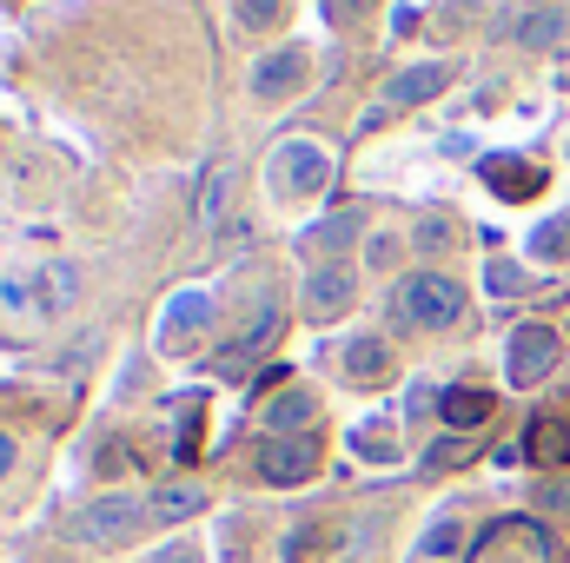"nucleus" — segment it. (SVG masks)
<instances>
[{
  "instance_id": "1",
  "label": "nucleus",
  "mask_w": 570,
  "mask_h": 563,
  "mask_svg": "<svg viewBox=\"0 0 570 563\" xmlns=\"http://www.w3.org/2000/svg\"><path fill=\"white\" fill-rule=\"evenodd\" d=\"M73 298H80V273H73L67 259H47V266H33V273H7V279H0V305H7L13 318H60Z\"/></svg>"
},
{
  "instance_id": "2",
  "label": "nucleus",
  "mask_w": 570,
  "mask_h": 563,
  "mask_svg": "<svg viewBox=\"0 0 570 563\" xmlns=\"http://www.w3.org/2000/svg\"><path fill=\"white\" fill-rule=\"evenodd\" d=\"M399 318L405 325H425V332H444V325H458L464 318V285L444 279V273H412V279L399 285Z\"/></svg>"
},
{
  "instance_id": "3",
  "label": "nucleus",
  "mask_w": 570,
  "mask_h": 563,
  "mask_svg": "<svg viewBox=\"0 0 570 563\" xmlns=\"http://www.w3.org/2000/svg\"><path fill=\"white\" fill-rule=\"evenodd\" d=\"M266 172H273V192H279V199H312V192H325V179H332V152L318 140H279Z\"/></svg>"
},
{
  "instance_id": "4",
  "label": "nucleus",
  "mask_w": 570,
  "mask_h": 563,
  "mask_svg": "<svg viewBox=\"0 0 570 563\" xmlns=\"http://www.w3.org/2000/svg\"><path fill=\"white\" fill-rule=\"evenodd\" d=\"M146 517H153V511H146L140 497L114 491V497H100V504H87V511L73 517V537H80V544H94V551H107V544H127Z\"/></svg>"
},
{
  "instance_id": "5",
  "label": "nucleus",
  "mask_w": 570,
  "mask_h": 563,
  "mask_svg": "<svg viewBox=\"0 0 570 563\" xmlns=\"http://www.w3.org/2000/svg\"><path fill=\"white\" fill-rule=\"evenodd\" d=\"M558 332L551 325H518L511 332V358H504V372H511V385L518 392H531V385H544L551 372H558Z\"/></svg>"
},
{
  "instance_id": "6",
  "label": "nucleus",
  "mask_w": 570,
  "mask_h": 563,
  "mask_svg": "<svg viewBox=\"0 0 570 563\" xmlns=\"http://www.w3.org/2000/svg\"><path fill=\"white\" fill-rule=\"evenodd\" d=\"M471 563H551V537L531 517H504L484 531V544L471 551Z\"/></svg>"
},
{
  "instance_id": "7",
  "label": "nucleus",
  "mask_w": 570,
  "mask_h": 563,
  "mask_svg": "<svg viewBox=\"0 0 570 563\" xmlns=\"http://www.w3.org/2000/svg\"><path fill=\"white\" fill-rule=\"evenodd\" d=\"M206 318H213L206 292H173L166 312H159V352H193L199 332H206Z\"/></svg>"
},
{
  "instance_id": "8",
  "label": "nucleus",
  "mask_w": 570,
  "mask_h": 563,
  "mask_svg": "<svg viewBox=\"0 0 570 563\" xmlns=\"http://www.w3.org/2000/svg\"><path fill=\"white\" fill-rule=\"evenodd\" d=\"M318 471V444L298 431V437H266L259 444V477L266 484H305Z\"/></svg>"
},
{
  "instance_id": "9",
  "label": "nucleus",
  "mask_w": 570,
  "mask_h": 563,
  "mask_svg": "<svg viewBox=\"0 0 570 563\" xmlns=\"http://www.w3.org/2000/svg\"><path fill=\"white\" fill-rule=\"evenodd\" d=\"M451 80H458V67H451V60H425V67H405V73H399V80L385 87V107H392V113H405V107H425V100H438V93H444Z\"/></svg>"
},
{
  "instance_id": "10",
  "label": "nucleus",
  "mask_w": 570,
  "mask_h": 563,
  "mask_svg": "<svg viewBox=\"0 0 570 563\" xmlns=\"http://www.w3.org/2000/svg\"><path fill=\"white\" fill-rule=\"evenodd\" d=\"M305 73H312L305 47H279V53H266V60L253 67V93H259V100H285V93L305 87Z\"/></svg>"
},
{
  "instance_id": "11",
  "label": "nucleus",
  "mask_w": 570,
  "mask_h": 563,
  "mask_svg": "<svg viewBox=\"0 0 570 563\" xmlns=\"http://www.w3.org/2000/svg\"><path fill=\"white\" fill-rule=\"evenodd\" d=\"M478 172H484V186L504 192V199H531V192L544 186V166H531V159H518V152H491V159H478Z\"/></svg>"
},
{
  "instance_id": "12",
  "label": "nucleus",
  "mask_w": 570,
  "mask_h": 563,
  "mask_svg": "<svg viewBox=\"0 0 570 563\" xmlns=\"http://www.w3.org/2000/svg\"><path fill=\"white\" fill-rule=\"evenodd\" d=\"M352 305V266H318L305 285V318H338Z\"/></svg>"
},
{
  "instance_id": "13",
  "label": "nucleus",
  "mask_w": 570,
  "mask_h": 563,
  "mask_svg": "<svg viewBox=\"0 0 570 563\" xmlns=\"http://www.w3.org/2000/svg\"><path fill=\"white\" fill-rule=\"evenodd\" d=\"M338 365H345L352 385H385V378H392V352H385V338H352Z\"/></svg>"
},
{
  "instance_id": "14",
  "label": "nucleus",
  "mask_w": 570,
  "mask_h": 563,
  "mask_svg": "<svg viewBox=\"0 0 570 563\" xmlns=\"http://www.w3.org/2000/svg\"><path fill=\"white\" fill-rule=\"evenodd\" d=\"M273 332H279V305H266V312H259V318H253V325H246V332L226 345V352H219V372L233 378V372H239L253 352H266V345H273Z\"/></svg>"
},
{
  "instance_id": "15",
  "label": "nucleus",
  "mask_w": 570,
  "mask_h": 563,
  "mask_svg": "<svg viewBox=\"0 0 570 563\" xmlns=\"http://www.w3.org/2000/svg\"><path fill=\"white\" fill-rule=\"evenodd\" d=\"M412 563H464V517H431Z\"/></svg>"
},
{
  "instance_id": "16",
  "label": "nucleus",
  "mask_w": 570,
  "mask_h": 563,
  "mask_svg": "<svg viewBox=\"0 0 570 563\" xmlns=\"http://www.w3.org/2000/svg\"><path fill=\"white\" fill-rule=\"evenodd\" d=\"M491 412H498L491 392H471V385H451L444 392V424L451 431H478V424H491Z\"/></svg>"
},
{
  "instance_id": "17",
  "label": "nucleus",
  "mask_w": 570,
  "mask_h": 563,
  "mask_svg": "<svg viewBox=\"0 0 570 563\" xmlns=\"http://www.w3.org/2000/svg\"><path fill=\"white\" fill-rule=\"evenodd\" d=\"M153 524H186V517H199L206 511V491L199 484H166V491H153Z\"/></svg>"
},
{
  "instance_id": "18",
  "label": "nucleus",
  "mask_w": 570,
  "mask_h": 563,
  "mask_svg": "<svg viewBox=\"0 0 570 563\" xmlns=\"http://www.w3.org/2000/svg\"><path fill=\"white\" fill-rule=\"evenodd\" d=\"M524 451L538 457V464H570V424L564 418H531V437H524Z\"/></svg>"
},
{
  "instance_id": "19",
  "label": "nucleus",
  "mask_w": 570,
  "mask_h": 563,
  "mask_svg": "<svg viewBox=\"0 0 570 563\" xmlns=\"http://www.w3.org/2000/svg\"><path fill=\"white\" fill-rule=\"evenodd\" d=\"M338 544H345L338 524H298L285 537V563H312V557H325V551H338Z\"/></svg>"
},
{
  "instance_id": "20",
  "label": "nucleus",
  "mask_w": 570,
  "mask_h": 563,
  "mask_svg": "<svg viewBox=\"0 0 570 563\" xmlns=\"http://www.w3.org/2000/svg\"><path fill=\"white\" fill-rule=\"evenodd\" d=\"M312 418H318V405H312L305 392H285V398H273V405H266V424H273V437H285V431L298 437V431H305Z\"/></svg>"
},
{
  "instance_id": "21",
  "label": "nucleus",
  "mask_w": 570,
  "mask_h": 563,
  "mask_svg": "<svg viewBox=\"0 0 570 563\" xmlns=\"http://www.w3.org/2000/svg\"><path fill=\"white\" fill-rule=\"evenodd\" d=\"M226 199H233V166L219 159V166L206 172V186H199V226H219V219H226Z\"/></svg>"
},
{
  "instance_id": "22",
  "label": "nucleus",
  "mask_w": 570,
  "mask_h": 563,
  "mask_svg": "<svg viewBox=\"0 0 570 563\" xmlns=\"http://www.w3.org/2000/svg\"><path fill=\"white\" fill-rule=\"evenodd\" d=\"M538 259H570V213H558L551 226H538Z\"/></svg>"
},
{
  "instance_id": "23",
  "label": "nucleus",
  "mask_w": 570,
  "mask_h": 563,
  "mask_svg": "<svg viewBox=\"0 0 570 563\" xmlns=\"http://www.w3.org/2000/svg\"><path fill=\"white\" fill-rule=\"evenodd\" d=\"M199 412H206L199 398H179V431H173V451H179V457L199 451Z\"/></svg>"
},
{
  "instance_id": "24",
  "label": "nucleus",
  "mask_w": 570,
  "mask_h": 563,
  "mask_svg": "<svg viewBox=\"0 0 570 563\" xmlns=\"http://www.w3.org/2000/svg\"><path fill=\"white\" fill-rule=\"evenodd\" d=\"M558 33H564V20H558V7H544V13H531V20L518 27V40H524V47H551Z\"/></svg>"
},
{
  "instance_id": "25",
  "label": "nucleus",
  "mask_w": 570,
  "mask_h": 563,
  "mask_svg": "<svg viewBox=\"0 0 570 563\" xmlns=\"http://www.w3.org/2000/svg\"><path fill=\"white\" fill-rule=\"evenodd\" d=\"M379 424H385V418H372L365 431H358V437H352L365 457H392V451H399V431H379Z\"/></svg>"
},
{
  "instance_id": "26",
  "label": "nucleus",
  "mask_w": 570,
  "mask_h": 563,
  "mask_svg": "<svg viewBox=\"0 0 570 563\" xmlns=\"http://www.w3.org/2000/svg\"><path fill=\"white\" fill-rule=\"evenodd\" d=\"M239 20L266 33V27H279V20H285V0H239Z\"/></svg>"
},
{
  "instance_id": "27",
  "label": "nucleus",
  "mask_w": 570,
  "mask_h": 563,
  "mask_svg": "<svg viewBox=\"0 0 570 563\" xmlns=\"http://www.w3.org/2000/svg\"><path fill=\"white\" fill-rule=\"evenodd\" d=\"M464 457H471V444H458V437H438V444L425 451L431 471H444V464H464Z\"/></svg>"
},
{
  "instance_id": "28",
  "label": "nucleus",
  "mask_w": 570,
  "mask_h": 563,
  "mask_svg": "<svg viewBox=\"0 0 570 563\" xmlns=\"http://www.w3.org/2000/svg\"><path fill=\"white\" fill-rule=\"evenodd\" d=\"M491 292H504V298H511V292H524V273H511V266H491Z\"/></svg>"
},
{
  "instance_id": "29",
  "label": "nucleus",
  "mask_w": 570,
  "mask_h": 563,
  "mask_svg": "<svg viewBox=\"0 0 570 563\" xmlns=\"http://www.w3.org/2000/svg\"><path fill=\"white\" fill-rule=\"evenodd\" d=\"M365 7H372V0H325L332 20H352V13H365Z\"/></svg>"
},
{
  "instance_id": "30",
  "label": "nucleus",
  "mask_w": 570,
  "mask_h": 563,
  "mask_svg": "<svg viewBox=\"0 0 570 563\" xmlns=\"http://www.w3.org/2000/svg\"><path fill=\"white\" fill-rule=\"evenodd\" d=\"M153 563H199V551H193V544H166Z\"/></svg>"
},
{
  "instance_id": "31",
  "label": "nucleus",
  "mask_w": 570,
  "mask_h": 563,
  "mask_svg": "<svg viewBox=\"0 0 570 563\" xmlns=\"http://www.w3.org/2000/svg\"><path fill=\"white\" fill-rule=\"evenodd\" d=\"M7 471H13V444L0 437V477H7Z\"/></svg>"
},
{
  "instance_id": "32",
  "label": "nucleus",
  "mask_w": 570,
  "mask_h": 563,
  "mask_svg": "<svg viewBox=\"0 0 570 563\" xmlns=\"http://www.w3.org/2000/svg\"><path fill=\"white\" fill-rule=\"evenodd\" d=\"M524 7H538V13H544V7H551V0H524Z\"/></svg>"
}]
</instances>
